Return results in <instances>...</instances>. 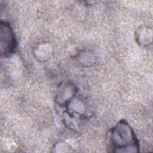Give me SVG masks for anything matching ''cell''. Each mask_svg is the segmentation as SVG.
Masks as SVG:
<instances>
[{
	"label": "cell",
	"instance_id": "6da1fadb",
	"mask_svg": "<svg viewBox=\"0 0 153 153\" xmlns=\"http://www.w3.org/2000/svg\"><path fill=\"white\" fill-rule=\"evenodd\" d=\"M110 148L114 152H136L138 146L133 132L124 123H120L112 130Z\"/></svg>",
	"mask_w": 153,
	"mask_h": 153
},
{
	"label": "cell",
	"instance_id": "7a4b0ae2",
	"mask_svg": "<svg viewBox=\"0 0 153 153\" xmlns=\"http://www.w3.org/2000/svg\"><path fill=\"white\" fill-rule=\"evenodd\" d=\"M15 45L14 37L10 27L5 23L1 25V52L7 56L11 53Z\"/></svg>",
	"mask_w": 153,
	"mask_h": 153
}]
</instances>
